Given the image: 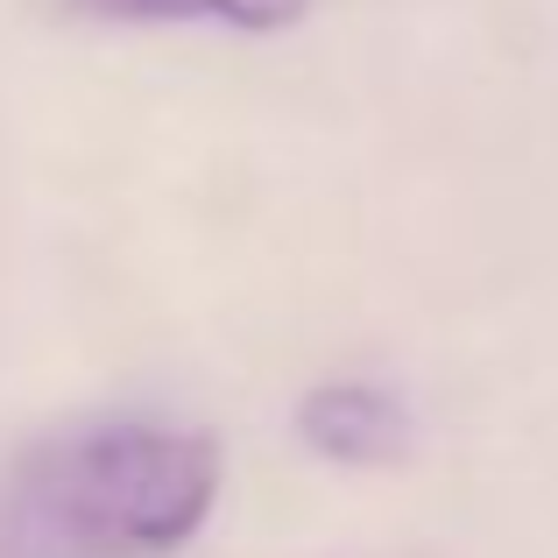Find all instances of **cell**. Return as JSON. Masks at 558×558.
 Here are the masks:
<instances>
[{
    "label": "cell",
    "instance_id": "3957f363",
    "mask_svg": "<svg viewBox=\"0 0 558 558\" xmlns=\"http://www.w3.org/2000/svg\"><path fill=\"white\" fill-rule=\"evenodd\" d=\"M64 8L93 14V22H213L241 28V36H276V28L304 22L312 0H64Z\"/></svg>",
    "mask_w": 558,
    "mask_h": 558
},
{
    "label": "cell",
    "instance_id": "6da1fadb",
    "mask_svg": "<svg viewBox=\"0 0 558 558\" xmlns=\"http://www.w3.org/2000/svg\"><path fill=\"white\" fill-rule=\"evenodd\" d=\"M219 502V438L170 417H93L0 474V558H178Z\"/></svg>",
    "mask_w": 558,
    "mask_h": 558
},
{
    "label": "cell",
    "instance_id": "7a4b0ae2",
    "mask_svg": "<svg viewBox=\"0 0 558 558\" xmlns=\"http://www.w3.org/2000/svg\"><path fill=\"white\" fill-rule=\"evenodd\" d=\"M298 438L318 460L381 466L410 446V403L381 381H318L298 403Z\"/></svg>",
    "mask_w": 558,
    "mask_h": 558
}]
</instances>
